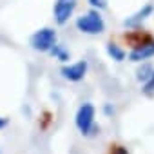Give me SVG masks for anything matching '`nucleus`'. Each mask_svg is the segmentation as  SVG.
Here are the masks:
<instances>
[{
    "label": "nucleus",
    "instance_id": "nucleus-10",
    "mask_svg": "<svg viewBox=\"0 0 154 154\" xmlns=\"http://www.w3.org/2000/svg\"><path fill=\"white\" fill-rule=\"evenodd\" d=\"M152 71H154V67H152L150 63H141V65L136 69V80H138L140 84H145V82L150 78Z\"/></svg>",
    "mask_w": 154,
    "mask_h": 154
},
{
    "label": "nucleus",
    "instance_id": "nucleus-8",
    "mask_svg": "<svg viewBox=\"0 0 154 154\" xmlns=\"http://www.w3.org/2000/svg\"><path fill=\"white\" fill-rule=\"evenodd\" d=\"M152 56H154V42L129 51V60H131V62H136V63L145 62V60H149V58H152Z\"/></svg>",
    "mask_w": 154,
    "mask_h": 154
},
{
    "label": "nucleus",
    "instance_id": "nucleus-12",
    "mask_svg": "<svg viewBox=\"0 0 154 154\" xmlns=\"http://www.w3.org/2000/svg\"><path fill=\"white\" fill-rule=\"evenodd\" d=\"M141 93H143L145 96H149V98H152V96H154V71H152V74H150V78L143 84Z\"/></svg>",
    "mask_w": 154,
    "mask_h": 154
},
{
    "label": "nucleus",
    "instance_id": "nucleus-9",
    "mask_svg": "<svg viewBox=\"0 0 154 154\" xmlns=\"http://www.w3.org/2000/svg\"><path fill=\"white\" fill-rule=\"evenodd\" d=\"M105 51H107L109 58H112L114 62H123V60L127 58V53H125V49H123L122 45H118L116 42H107V45H105Z\"/></svg>",
    "mask_w": 154,
    "mask_h": 154
},
{
    "label": "nucleus",
    "instance_id": "nucleus-7",
    "mask_svg": "<svg viewBox=\"0 0 154 154\" xmlns=\"http://www.w3.org/2000/svg\"><path fill=\"white\" fill-rule=\"evenodd\" d=\"M154 13V6L152 4H145V6H141L136 13H132L131 17H127L125 20H123V26L129 29V27H138V26H141L150 15Z\"/></svg>",
    "mask_w": 154,
    "mask_h": 154
},
{
    "label": "nucleus",
    "instance_id": "nucleus-6",
    "mask_svg": "<svg viewBox=\"0 0 154 154\" xmlns=\"http://www.w3.org/2000/svg\"><path fill=\"white\" fill-rule=\"evenodd\" d=\"M87 69H89L87 60H78V62H74V63L63 65L60 72H62L63 78H65V80H69V82H80V80H84V78H85Z\"/></svg>",
    "mask_w": 154,
    "mask_h": 154
},
{
    "label": "nucleus",
    "instance_id": "nucleus-13",
    "mask_svg": "<svg viewBox=\"0 0 154 154\" xmlns=\"http://www.w3.org/2000/svg\"><path fill=\"white\" fill-rule=\"evenodd\" d=\"M87 2H89V6H91L93 9H98V11H103V9L109 8V2H107V0H87Z\"/></svg>",
    "mask_w": 154,
    "mask_h": 154
},
{
    "label": "nucleus",
    "instance_id": "nucleus-2",
    "mask_svg": "<svg viewBox=\"0 0 154 154\" xmlns=\"http://www.w3.org/2000/svg\"><path fill=\"white\" fill-rule=\"evenodd\" d=\"M76 29L84 35H102L105 31V20L98 9H91L76 18Z\"/></svg>",
    "mask_w": 154,
    "mask_h": 154
},
{
    "label": "nucleus",
    "instance_id": "nucleus-15",
    "mask_svg": "<svg viewBox=\"0 0 154 154\" xmlns=\"http://www.w3.org/2000/svg\"><path fill=\"white\" fill-rule=\"evenodd\" d=\"M9 125V118H6V116H0V131L2 129H6Z\"/></svg>",
    "mask_w": 154,
    "mask_h": 154
},
{
    "label": "nucleus",
    "instance_id": "nucleus-1",
    "mask_svg": "<svg viewBox=\"0 0 154 154\" xmlns=\"http://www.w3.org/2000/svg\"><path fill=\"white\" fill-rule=\"evenodd\" d=\"M94 116H96V109L91 102H85L78 107L74 116V123L78 127V131L84 136H93L96 131H100V127L94 123Z\"/></svg>",
    "mask_w": 154,
    "mask_h": 154
},
{
    "label": "nucleus",
    "instance_id": "nucleus-16",
    "mask_svg": "<svg viewBox=\"0 0 154 154\" xmlns=\"http://www.w3.org/2000/svg\"><path fill=\"white\" fill-rule=\"evenodd\" d=\"M103 111H105V114H109V116H111V114H114V109H112V107H111L109 103H107V105L103 107Z\"/></svg>",
    "mask_w": 154,
    "mask_h": 154
},
{
    "label": "nucleus",
    "instance_id": "nucleus-5",
    "mask_svg": "<svg viewBox=\"0 0 154 154\" xmlns=\"http://www.w3.org/2000/svg\"><path fill=\"white\" fill-rule=\"evenodd\" d=\"M76 6H78V0H56L54 8H53L54 22L58 26H65L71 20V17L74 15Z\"/></svg>",
    "mask_w": 154,
    "mask_h": 154
},
{
    "label": "nucleus",
    "instance_id": "nucleus-14",
    "mask_svg": "<svg viewBox=\"0 0 154 154\" xmlns=\"http://www.w3.org/2000/svg\"><path fill=\"white\" fill-rule=\"evenodd\" d=\"M111 154H129V152L122 145H111Z\"/></svg>",
    "mask_w": 154,
    "mask_h": 154
},
{
    "label": "nucleus",
    "instance_id": "nucleus-11",
    "mask_svg": "<svg viewBox=\"0 0 154 154\" xmlns=\"http://www.w3.org/2000/svg\"><path fill=\"white\" fill-rule=\"evenodd\" d=\"M49 54L53 56V58H56V60H60V62H67L69 58H71V54H69V51L62 45V44H54L53 45V49L49 51Z\"/></svg>",
    "mask_w": 154,
    "mask_h": 154
},
{
    "label": "nucleus",
    "instance_id": "nucleus-3",
    "mask_svg": "<svg viewBox=\"0 0 154 154\" xmlns=\"http://www.w3.org/2000/svg\"><path fill=\"white\" fill-rule=\"evenodd\" d=\"M31 47L38 53H49L54 44H58V35L53 27H40L31 35Z\"/></svg>",
    "mask_w": 154,
    "mask_h": 154
},
{
    "label": "nucleus",
    "instance_id": "nucleus-4",
    "mask_svg": "<svg viewBox=\"0 0 154 154\" xmlns=\"http://www.w3.org/2000/svg\"><path fill=\"white\" fill-rule=\"evenodd\" d=\"M123 42L131 47V49H136V47H141V45H147L150 42H154V35L147 29H143L141 26L138 27H129L125 33H123Z\"/></svg>",
    "mask_w": 154,
    "mask_h": 154
}]
</instances>
